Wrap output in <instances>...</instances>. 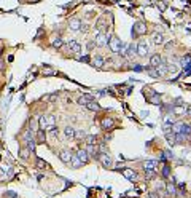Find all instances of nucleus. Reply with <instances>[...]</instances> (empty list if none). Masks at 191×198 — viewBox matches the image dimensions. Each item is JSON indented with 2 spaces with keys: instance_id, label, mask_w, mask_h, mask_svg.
Masks as SVG:
<instances>
[{
  "instance_id": "nucleus-16",
  "label": "nucleus",
  "mask_w": 191,
  "mask_h": 198,
  "mask_svg": "<svg viewBox=\"0 0 191 198\" xmlns=\"http://www.w3.org/2000/svg\"><path fill=\"white\" fill-rule=\"evenodd\" d=\"M153 43L154 45H163L164 43V34H159V32L153 34Z\"/></svg>"
},
{
  "instance_id": "nucleus-38",
  "label": "nucleus",
  "mask_w": 191,
  "mask_h": 198,
  "mask_svg": "<svg viewBox=\"0 0 191 198\" xmlns=\"http://www.w3.org/2000/svg\"><path fill=\"white\" fill-rule=\"evenodd\" d=\"M164 176H169V166L164 168Z\"/></svg>"
},
{
  "instance_id": "nucleus-29",
  "label": "nucleus",
  "mask_w": 191,
  "mask_h": 198,
  "mask_svg": "<svg viewBox=\"0 0 191 198\" xmlns=\"http://www.w3.org/2000/svg\"><path fill=\"white\" fill-rule=\"evenodd\" d=\"M84 141H86V144H97V136L89 134V136H86V137H84Z\"/></svg>"
},
{
  "instance_id": "nucleus-33",
  "label": "nucleus",
  "mask_w": 191,
  "mask_h": 198,
  "mask_svg": "<svg viewBox=\"0 0 191 198\" xmlns=\"http://www.w3.org/2000/svg\"><path fill=\"white\" fill-rule=\"evenodd\" d=\"M49 134H51V137H58V136H59V131L56 130V126H54L53 130H49Z\"/></svg>"
},
{
  "instance_id": "nucleus-28",
  "label": "nucleus",
  "mask_w": 191,
  "mask_h": 198,
  "mask_svg": "<svg viewBox=\"0 0 191 198\" xmlns=\"http://www.w3.org/2000/svg\"><path fill=\"white\" fill-rule=\"evenodd\" d=\"M35 166H37L38 169H45L48 165H46V161H45V160H42V158H37V161H35Z\"/></svg>"
},
{
  "instance_id": "nucleus-10",
  "label": "nucleus",
  "mask_w": 191,
  "mask_h": 198,
  "mask_svg": "<svg viewBox=\"0 0 191 198\" xmlns=\"http://www.w3.org/2000/svg\"><path fill=\"white\" fill-rule=\"evenodd\" d=\"M100 126L105 130V131H108V130H112L113 128V120L112 118H108V117H103L102 120H100Z\"/></svg>"
},
{
  "instance_id": "nucleus-5",
  "label": "nucleus",
  "mask_w": 191,
  "mask_h": 198,
  "mask_svg": "<svg viewBox=\"0 0 191 198\" xmlns=\"http://www.w3.org/2000/svg\"><path fill=\"white\" fill-rule=\"evenodd\" d=\"M135 48H137V55L140 56V58L148 56V51H150V50H148V45H147L145 42H140V43H138Z\"/></svg>"
},
{
  "instance_id": "nucleus-9",
  "label": "nucleus",
  "mask_w": 191,
  "mask_h": 198,
  "mask_svg": "<svg viewBox=\"0 0 191 198\" xmlns=\"http://www.w3.org/2000/svg\"><path fill=\"white\" fill-rule=\"evenodd\" d=\"M77 157L80 158V161H81V163H89V153L88 152H86L84 149H80L78 152H77Z\"/></svg>"
},
{
  "instance_id": "nucleus-18",
  "label": "nucleus",
  "mask_w": 191,
  "mask_h": 198,
  "mask_svg": "<svg viewBox=\"0 0 191 198\" xmlns=\"http://www.w3.org/2000/svg\"><path fill=\"white\" fill-rule=\"evenodd\" d=\"M45 139H46V134H45V130H37V136H35V141L38 142V144H43L45 142Z\"/></svg>"
},
{
  "instance_id": "nucleus-17",
  "label": "nucleus",
  "mask_w": 191,
  "mask_h": 198,
  "mask_svg": "<svg viewBox=\"0 0 191 198\" xmlns=\"http://www.w3.org/2000/svg\"><path fill=\"white\" fill-rule=\"evenodd\" d=\"M64 134L67 139H73L75 137V128L73 126H65L64 128Z\"/></svg>"
},
{
  "instance_id": "nucleus-27",
  "label": "nucleus",
  "mask_w": 191,
  "mask_h": 198,
  "mask_svg": "<svg viewBox=\"0 0 191 198\" xmlns=\"http://www.w3.org/2000/svg\"><path fill=\"white\" fill-rule=\"evenodd\" d=\"M51 45H53V48H56V50H59L62 45H64V40L61 39V37H58V39H54L53 40V43H51Z\"/></svg>"
},
{
  "instance_id": "nucleus-22",
  "label": "nucleus",
  "mask_w": 191,
  "mask_h": 198,
  "mask_svg": "<svg viewBox=\"0 0 191 198\" xmlns=\"http://www.w3.org/2000/svg\"><path fill=\"white\" fill-rule=\"evenodd\" d=\"M166 193H167V195H175V193H177V189H175V185H173L172 182H169V184L166 185Z\"/></svg>"
},
{
  "instance_id": "nucleus-1",
  "label": "nucleus",
  "mask_w": 191,
  "mask_h": 198,
  "mask_svg": "<svg viewBox=\"0 0 191 198\" xmlns=\"http://www.w3.org/2000/svg\"><path fill=\"white\" fill-rule=\"evenodd\" d=\"M107 45H108V48H110L112 53H118V55H121V48L124 46L116 35H108V37H107Z\"/></svg>"
},
{
  "instance_id": "nucleus-36",
  "label": "nucleus",
  "mask_w": 191,
  "mask_h": 198,
  "mask_svg": "<svg viewBox=\"0 0 191 198\" xmlns=\"http://www.w3.org/2000/svg\"><path fill=\"white\" fill-rule=\"evenodd\" d=\"M150 198H159V196H158V195H156L154 192H150Z\"/></svg>"
},
{
  "instance_id": "nucleus-32",
  "label": "nucleus",
  "mask_w": 191,
  "mask_h": 198,
  "mask_svg": "<svg viewBox=\"0 0 191 198\" xmlns=\"http://www.w3.org/2000/svg\"><path fill=\"white\" fill-rule=\"evenodd\" d=\"M166 67H167V72H177V66H173V64H166Z\"/></svg>"
},
{
  "instance_id": "nucleus-4",
  "label": "nucleus",
  "mask_w": 191,
  "mask_h": 198,
  "mask_svg": "<svg viewBox=\"0 0 191 198\" xmlns=\"http://www.w3.org/2000/svg\"><path fill=\"white\" fill-rule=\"evenodd\" d=\"M72 157H73V152H70V150H61L59 152V160L62 161V163H65V165H70Z\"/></svg>"
},
{
  "instance_id": "nucleus-25",
  "label": "nucleus",
  "mask_w": 191,
  "mask_h": 198,
  "mask_svg": "<svg viewBox=\"0 0 191 198\" xmlns=\"http://www.w3.org/2000/svg\"><path fill=\"white\" fill-rule=\"evenodd\" d=\"M38 128L46 131V115H40V118H38Z\"/></svg>"
},
{
  "instance_id": "nucleus-8",
  "label": "nucleus",
  "mask_w": 191,
  "mask_h": 198,
  "mask_svg": "<svg viewBox=\"0 0 191 198\" xmlns=\"http://www.w3.org/2000/svg\"><path fill=\"white\" fill-rule=\"evenodd\" d=\"M150 64H151V67H158V66L164 64V61H163V56L159 55V53H156V55H153V56L150 58Z\"/></svg>"
},
{
  "instance_id": "nucleus-3",
  "label": "nucleus",
  "mask_w": 191,
  "mask_h": 198,
  "mask_svg": "<svg viewBox=\"0 0 191 198\" xmlns=\"http://www.w3.org/2000/svg\"><path fill=\"white\" fill-rule=\"evenodd\" d=\"M86 152L89 153V157H94V158H99V153H100V149H99V146L97 144H88L86 146V149H84Z\"/></svg>"
},
{
  "instance_id": "nucleus-35",
  "label": "nucleus",
  "mask_w": 191,
  "mask_h": 198,
  "mask_svg": "<svg viewBox=\"0 0 191 198\" xmlns=\"http://www.w3.org/2000/svg\"><path fill=\"white\" fill-rule=\"evenodd\" d=\"M158 101H159V98H158V96H153V98H151V102H153V104H159Z\"/></svg>"
},
{
  "instance_id": "nucleus-26",
  "label": "nucleus",
  "mask_w": 191,
  "mask_h": 198,
  "mask_svg": "<svg viewBox=\"0 0 191 198\" xmlns=\"http://www.w3.org/2000/svg\"><path fill=\"white\" fill-rule=\"evenodd\" d=\"M180 134H183V136H189L191 134V126H189V125H185L183 123V126L180 130Z\"/></svg>"
},
{
  "instance_id": "nucleus-2",
  "label": "nucleus",
  "mask_w": 191,
  "mask_h": 198,
  "mask_svg": "<svg viewBox=\"0 0 191 198\" xmlns=\"http://www.w3.org/2000/svg\"><path fill=\"white\" fill-rule=\"evenodd\" d=\"M99 160H100L102 166H105V168H112V166H113V160H112V157H110L108 153H105V152L99 153Z\"/></svg>"
},
{
  "instance_id": "nucleus-39",
  "label": "nucleus",
  "mask_w": 191,
  "mask_h": 198,
  "mask_svg": "<svg viewBox=\"0 0 191 198\" xmlns=\"http://www.w3.org/2000/svg\"><path fill=\"white\" fill-rule=\"evenodd\" d=\"M29 2H38V0H29Z\"/></svg>"
},
{
  "instance_id": "nucleus-19",
  "label": "nucleus",
  "mask_w": 191,
  "mask_h": 198,
  "mask_svg": "<svg viewBox=\"0 0 191 198\" xmlns=\"http://www.w3.org/2000/svg\"><path fill=\"white\" fill-rule=\"evenodd\" d=\"M89 101H93V96H89V94H83V96H80V98H78V101H77V102H78L80 105H86Z\"/></svg>"
},
{
  "instance_id": "nucleus-21",
  "label": "nucleus",
  "mask_w": 191,
  "mask_h": 198,
  "mask_svg": "<svg viewBox=\"0 0 191 198\" xmlns=\"http://www.w3.org/2000/svg\"><path fill=\"white\" fill-rule=\"evenodd\" d=\"M156 165H158V161L156 160H148V161H145V165H143V168L145 169H156Z\"/></svg>"
},
{
  "instance_id": "nucleus-34",
  "label": "nucleus",
  "mask_w": 191,
  "mask_h": 198,
  "mask_svg": "<svg viewBox=\"0 0 191 198\" xmlns=\"http://www.w3.org/2000/svg\"><path fill=\"white\" fill-rule=\"evenodd\" d=\"M43 74H48L49 75V74H54V70L49 69V67H46V69H43Z\"/></svg>"
},
{
  "instance_id": "nucleus-37",
  "label": "nucleus",
  "mask_w": 191,
  "mask_h": 198,
  "mask_svg": "<svg viewBox=\"0 0 191 198\" xmlns=\"http://www.w3.org/2000/svg\"><path fill=\"white\" fill-rule=\"evenodd\" d=\"M94 45H96V43H94V42H89V43H88V48H89V50H91V48H94Z\"/></svg>"
},
{
  "instance_id": "nucleus-24",
  "label": "nucleus",
  "mask_w": 191,
  "mask_h": 198,
  "mask_svg": "<svg viewBox=\"0 0 191 198\" xmlns=\"http://www.w3.org/2000/svg\"><path fill=\"white\" fill-rule=\"evenodd\" d=\"M70 165H72V168H80L83 163L80 161V158H78L77 155H73V157H72V160H70Z\"/></svg>"
},
{
  "instance_id": "nucleus-14",
  "label": "nucleus",
  "mask_w": 191,
  "mask_h": 198,
  "mask_svg": "<svg viewBox=\"0 0 191 198\" xmlns=\"http://www.w3.org/2000/svg\"><path fill=\"white\" fill-rule=\"evenodd\" d=\"M91 62H93V66H94V67L102 69V67H103V64H105V59H103L102 56H94Z\"/></svg>"
},
{
  "instance_id": "nucleus-11",
  "label": "nucleus",
  "mask_w": 191,
  "mask_h": 198,
  "mask_svg": "<svg viewBox=\"0 0 191 198\" xmlns=\"http://www.w3.org/2000/svg\"><path fill=\"white\" fill-rule=\"evenodd\" d=\"M68 48H70V51H73L75 55H78V53H81V45L77 42V40H68Z\"/></svg>"
},
{
  "instance_id": "nucleus-20",
  "label": "nucleus",
  "mask_w": 191,
  "mask_h": 198,
  "mask_svg": "<svg viewBox=\"0 0 191 198\" xmlns=\"http://www.w3.org/2000/svg\"><path fill=\"white\" fill-rule=\"evenodd\" d=\"M86 107H88L89 110H93V112H97V110H100V105H99V102H96L94 99H93V101H89L88 104H86Z\"/></svg>"
},
{
  "instance_id": "nucleus-12",
  "label": "nucleus",
  "mask_w": 191,
  "mask_h": 198,
  "mask_svg": "<svg viewBox=\"0 0 191 198\" xmlns=\"http://www.w3.org/2000/svg\"><path fill=\"white\" fill-rule=\"evenodd\" d=\"M54 126H56V117L51 115V114H48V115H46V131L53 130Z\"/></svg>"
},
{
  "instance_id": "nucleus-7",
  "label": "nucleus",
  "mask_w": 191,
  "mask_h": 198,
  "mask_svg": "<svg viewBox=\"0 0 191 198\" xmlns=\"http://www.w3.org/2000/svg\"><path fill=\"white\" fill-rule=\"evenodd\" d=\"M81 21L78 19V18H72L70 21H68V29L70 30H75V32H78V30H81Z\"/></svg>"
},
{
  "instance_id": "nucleus-31",
  "label": "nucleus",
  "mask_w": 191,
  "mask_h": 198,
  "mask_svg": "<svg viewBox=\"0 0 191 198\" xmlns=\"http://www.w3.org/2000/svg\"><path fill=\"white\" fill-rule=\"evenodd\" d=\"M29 152H30V150H29L27 147H26V149H21V152H19V155H21V158H24V160H27V158H29Z\"/></svg>"
},
{
  "instance_id": "nucleus-23",
  "label": "nucleus",
  "mask_w": 191,
  "mask_h": 198,
  "mask_svg": "<svg viewBox=\"0 0 191 198\" xmlns=\"http://www.w3.org/2000/svg\"><path fill=\"white\" fill-rule=\"evenodd\" d=\"M86 136H88V134H86L84 130H78V131H75V137H73V139H77V141H84Z\"/></svg>"
},
{
  "instance_id": "nucleus-6",
  "label": "nucleus",
  "mask_w": 191,
  "mask_h": 198,
  "mask_svg": "<svg viewBox=\"0 0 191 198\" xmlns=\"http://www.w3.org/2000/svg\"><path fill=\"white\" fill-rule=\"evenodd\" d=\"M107 37H108L107 34L99 32V34H97V37L94 39V43H96L97 46H105V45H107Z\"/></svg>"
},
{
  "instance_id": "nucleus-30",
  "label": "nucleus",
  "mask_w": 191,
  "mask_h": 198,
  "mask_svg": "<svg viewBox=\"0 0 191 198\" xmlns=\"http://www.w3.org/2000/svg\"><path fill=\"white\" fill-rule=\"evenodd\" d=\"M126 55H128V56H135V55H137V48H135L134 45H129V51L126 53Z\"/></svg>"
},
{
  "instance_id": "nucleus-13",
  "label": "nucleus",
  "mask_w": 191,
  "mask_h": 198,
  "mask_svg": "<svg viewBox=\"0 0 191 198\" xmlns=\"http://www.w3.org/2000/svg\"><path fill=\"white\" fill-rule=\"evenodd\" d=\"M134 34L135 35H143V34H147V26L143 23H137L134 26Z\"/></svg>"
},
{
  "instance_id": "nucleus-15",
  "label": "nucleus",
  "mask_w": 191,
  "mask_h": 198,
  "mask_svg": "<svg viewBox=\"0 0 191 198\" xmlns=\"http://www.w3.org/2000/svg\"><path fill=\"white\" fill-rule=\"evenodd\" d=\"M123 174H124L126 179H129V181H135V179H137V173L132 171V169H129V168L123 169Z\"/></svg>"
}]
</instances>
